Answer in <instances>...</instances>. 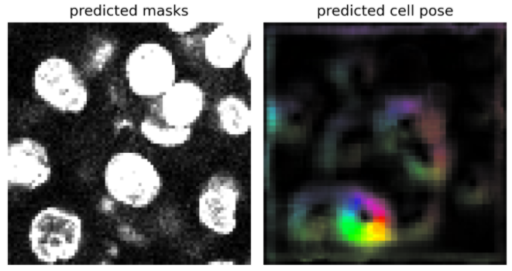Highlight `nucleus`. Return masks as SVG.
Wrapping results in <instances>:
<instances>
[{"label":"nucleus","mask_w":512,"mask_h":271,"mask_svg":"<svg viewBox=\"0 0 512 271\" xmlns=\"http://www.w3.org/2000/svg\"><path fill=\"white\" fill-rule=\"evenodd\" d=\"M316 233L320 239L355 249H379L397 239V221L382 198L357 186L319 191Z\"/></svg>","instance_id":"1"},{"label":"nucleus","mask_w":512,"mask_h":271,"mask_svg":"<svg viewBox=\"0 0 512 271\" xmlns=\"http://www.w3.org/2000/svg\"><path fill=\"white\" fill-rule=\"evenodd\" d=\"M83 235V221L77 213L51 205L34 214L29 223L27 241L38 262L64 264L79 254Z\"/></svg>","instance_id":"2"},{"label":"nucleus","mask_w":512,"mask_h":271,"mask_svg":"<svg viewBox=\"0 0 512 271\" xmlns=\"http://www.w3.org/2000/svg\"><path fill=\"white\" fill-rule=\"evenodd\" d=\"M103 180L114 200L133 208L151 204L162 188V178L154 164L133 151L113 154L104 167Z\"/></svg>","instance_id":"3"},{"label":"nucleus","mask_w":512,"mask_h":271,"mask_svg":"<svg viewBox=\"0 0 512 271\" xmlns=\"http://www.w3.org/2000/svg\"><path fill=\"white\" fill-rule=\"evenodd\" d=\"M32 87L44 104L62 114H79L89 102V90L82 71L64 56L43 58L34 68Z\"/></svg>","instance_id":"4"},{"label":"nucleus","mask_w":512,"mask_h":271,"mask_svg":"<svg viewBox=\"0 0 512 271\" xmlns=\"http://www.w3.org/2000/svg\"><path fill=\"white\" fill-rule=\"evenodd\" d=\"M125 76L136 96L157 98L176 82V64L167 47L144 42L129 52L125 60Z\"/></svg>","instance_id":"5"},{"label":"nucleus","mask_w":512,"mask_h":271,"mask_svg":"<svg viewBox=\"0 0 512 271\" xmlns=\"http://www.w3.org/2000/svg\"><path fill=\"white\" fill-rule=\"evenodd\" d=\"M53 166L47 147L38 139L20 136L7 147V181L11 187L34 191L51 179Z\"/></svg>","instance_id":"6"},{"label":"nucleus","mask_w":512,"mask_h":271,"mask_svg":"<svg viewBox=\"0 0 512 271\" xmlns=\"http://www.w3.org/2000/svg\"><path fill=\"white\" fill-rule=\"evenodd\" d=\"M239 198L240 188L232 176L222 174L211 176L198 198L200 223L216 234H231L236 228Z\"/></svg>","instance_id":"7"},{"label":"nucleus","mask_w":512,"mask_h":271,"mask_svg":"<svg viewBox=\"0 0 512 271\" xmlns=\"http://www.w3.org/2000/svg\"><path fill=\"white\" fill-rule=\"evenodd\" d=\"M204 106L202 88L192 81L180 80L160 96L155 112L166 125L185 128L198 120Z\"/></svg>","instance_id":"8"},{"label":"nucleus","mask_w":512,"mask_h":271,"mask_svg":"<svg viewBox=\"0 0 512 271\" xmlns=\"http://www.w3.org/2000/svg\"><path fill=\"white\" fill-rule=\"evenodd\" d=\"M251 37L250 27L236 21L222 22L203 38L204 58L216 69H230L242 59Z\"/></svg>","instance_id":"9"},{"label":"nucleus","mask_w":512,"mask_h":271,"mask_svg":"<svg viewBox=\"0 0 512 271\" xmlns=\"http://www.w3.org/2000/svg\"><path fill=\"white\" fill-rule=\"evenodd\" d=\"M219 127L231 136L245 135L252 125V112L247 103L236 95H225L216 104Z\"/></svg>","instance_id":"10"},{"label":"nucleus","mask_w":512,"mask_h":271,"mask_svg":"<svg viewBox=\"0 0 512 271\" xmlns=\"http://www.w3.org/2000/svg\"><path fill=\"white\" fill-rule=\"evenodd\" d=\"M140 132L152 144L161 147H178L189 141L191 127H171L154 115H147L140 123Z\"/></svg>","instance_id":"11"},{"label":"nucleus","mask_w":512,"mask_h":271,"mask_svg":"<svg viewBox=\"0 0 512 271\" xmlns=\"http://www.w3.org/2000/svg\"><path fill=\"white\" fill-rule=\"evenodd\" d=\"M115 52L113 41L106 38L93 39L83 54L82 67L86 74L100 73L107 65Z\"/></svg>","instance_id":"12"},{"label":"nucleus","mask_w":512,"mask_h":271,"mask_svg":"<svg viewBox=\"0 0 512 271\" xmlns=\"http://www.w3.org/2000/svg\"><path fill=\"white\" fill-rule=\"evenodd\" d=\"M168 27L170 30L176 32V33H187L192 31L193 29L197 28L199 26V22L192 19H175L170 22H168Z\"/></svg>","instance_id":"13"}]
</instances>
